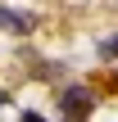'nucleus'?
Listing matches in <instances>:
<instances>
[{
	"label": "nucleus",
	"mask_w": 118,
	"mask_h": 122,
	"mask_svg": "<svg viewBox=\"0 0 118 122\" xmlns=\"http://www.w3.org/2000/svg\"><path fill=\"white\" fill-rule=\"evenodd\" d=\"M0 23H5L9 32H27V27H32V18H27V14H9V9H0Z\"/></svg>",
	"instance_id": "f03ea898"
},
{
	"label": "nucleus",
	"mask_w": 118,
	"mask_h": 122,
	"mask_svg": "<svg viewBox=\"0 0 118 122\" xmlns=\"http://www.w3.org/2000/svg\"><path fill=\"white\" fill-rule=\"evenodd\" d=\"M100 54H105V59H118V36H109V41H100Z\"/></svg>",
	"instance_id": "7ed1b4c3"
},
{
	"label": "nucleus",
	"mask_w": 118,
	"mask_h": 122,
	"mask_svg": "<svg viewBox=\"0 0 118 122\" xmlns=\"http://www.w3.org/2000/svg\"><path fill=\"white\" fill-rule=\"evenodd\" d=\"M91 109H96V95H91L86 86H73V91H64V100H59L64 122H86V118H91Z\"/></svg>",
	"instance_id": "f257e3e1"
}]
</instances>
